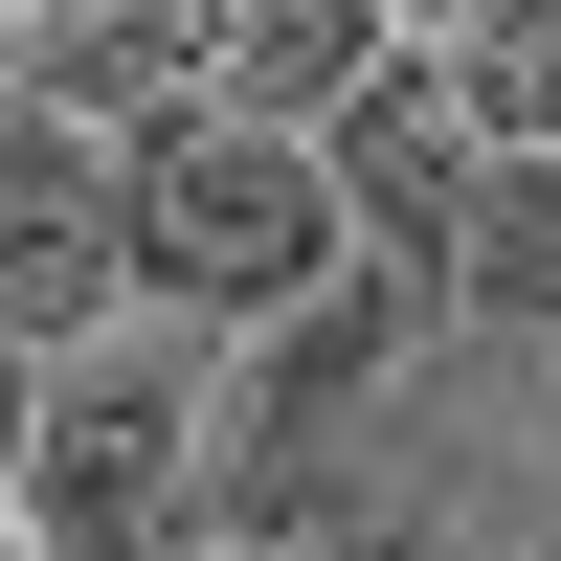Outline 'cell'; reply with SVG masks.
<instances>
[{
  "mask_svg": "<svg viewBox=\"0 0 561 561\" xmlns=\"http://www.w3.org/2000/svg\"><path fill=\"white\" fill-rule=\"evenodd\" d=\"M0 561H23V539H0Z\"/></svg>",
  "mask_w": 561,
  "mask_h": 561,
  "instance_id": "obj_10",
  "label": "cell"
},
{
  "mask_svg": "<svg viewBox=\"0 0 561 561\" xmlns=\"http://www.w3.org/2000/svg\"><path fill=\"white\" fill-rule=\"evenodd\" d=\"M113 293H135V158L0 90V359H68Z\"/></svg>",
  "mask_w": 561,
  "mask_h": 561,
  "instance_id": "obj_3",
  "label": "cell"
},
{
  "mask_svg": "<svg viewBox=\"0 0 561 561\" xmlns=\"http://www.w3.org/2000/svg\"><path fill=\"white\" fill-rule=\"evenodd\" d=\"M45 45V113H68V135H135V158H158V135L180 113H203V23H158V0H90V23H23Z\"/></svg>",
  "mask_w": 561,
  "mask_h": 561,
  "instance_id": "obj_5",
  "label": "cell"
},
{
  "mask_svg": "<svg viewBox=\"0 0 561 561\" xmlns=\"http://www.w3.org/2000/svg\"><path fill=\"white\" fill-rule=\"evenodd\" d=\"M359 561H427V539H359Z\"/></svg>",
  "mask_w": 561,
  "mask_h": 561,
  "instance_id": "obj_9",
  "label": "cell"
},
{
  "mask_svg": "<svg viewBox=\"0 0 561 561\" xmlns=\"http://www.w3.org/2000/svg\"><path fill=\"white\" fill-rule=\"evenodd\" d=\"M382 337H404V270H337V293H293V314H270V382H248V404H337Z\"/></svg>",
  "mask_w": 561,
  "mask_h": 561,
  "instance_id": "obj_7",
  "label": "cell"
},
{
  "mask_svg": "<svg viewBox=\"0 0 561 561\" xmlns=\"http://www.w3.org/2000/svg\"><path fill=\"white\" fill-rule=\"evenodd\" d=\"M404 90H427V135L561 180V23H404Z\"/></svg>",
  "mask_w": 561,
  "mask_h": 561,
  "instance_id": "obj_6",
  "label": "cell"
},
{
  "mask_svg": "<svg viewBox=\"0 0 561 561\" xmlns=\"http://www.w3.org/2000/svg\"><path fill=\"white\" fill-rule=\"evenodd\" d=\"M0 494H23V359H0Z\"/></svg>",
  "mask_w": 561,
  "mask_h": 561,
  "instance_id": "obj_8",
  "label": "cell"
},
{
  "mask_svg": "<svg viewBox=\"0 0 561 561\" xmlns=\"http://www.w3.org/2000/svg\"><path fill=\"white\" fill-rule=\"evenodd\" d=\"M203 427H225V382L180 337H68L23 382V494H0V539L23 561H180Z\"/></svg>",
  "mask_w": 561,
  "mask_h": 561,
  "instance_id": "obj_1",
  "label": "cell"
},
{
  "mask_svg": "<svg viewBox=\"0 0 561 561\" xmlns=\"http://www.w3.org/2000/svg\"><path fill=\"white\" fill-rule=\"evenodd\" d=\"M382 68H404V23H337V0H248V23H203V113H225V135H314V113H359Z\"/></svg>",
  "mask_w": 561,
  "mask_h": 561,
  "instance_id": "obj_4",
  "label": "cell"
},
{
  "mask_svg": "<svg viewBox=\"0 0 561 561\" xmlns=\"http://www.w3.org/2000/svg\"><path fill=\"white\" fill-rule=\"evenodd\" d=\"M135 293L158 314H293V293H337V158L180 113L135 158Z\"/></svg>",
  "mask_w": 561,
  "mask_h": 561,
  "instance_id": "obj_2",
  "label": "cell"
}]
</instances>
